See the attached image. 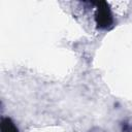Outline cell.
Listing matches in <instances>:
<instances>
[{
  "instance_id": "cell-3",
  "label": "cell",
  "mask_w": 132,
  "mask_h": 132,
  "mask_svg": "<svg viewBox=\"0 0 132 132\" xmlns=\"http://www.w3.org/2000/svg\"><path fill=\"white\" fill-rule=\"evenodd\" d=\"M123 132H132V124L124 123L123 124Z\"/></svg>"
},
{
  "instance_id": "cell-2",
  "label": "cell",
  "mask_w": 132,
  "mask_h": 132,
  "mask_svg": "<svg viewBox=\"0 0 132 132\" xmlns=\"http://www.w3.org/2000/svg\"><path fill=\"white\" fill-rule=\"evenodd\" d=\"M0 130H1V132H20L18 127L15 126V124L8 117H3L1 119Z\"/></svg>"
},
{
  "instance_id": "cell-1",
  "label": "cell",
  "mask_w": 132,
  "mask_h": 132,
  "mask_svg": "<svg viewBox=\"0 0 132 132\" xmlns=\"http://www.w3.org/2000/svg\"><path fill=\"white\" fill-rule=\"evenodd\" d=\"M96 10L94 13V20L98 29L106 30L113 26V15L107 2L99 1L94 2Z\"/></svg>"
}]
</instances>
